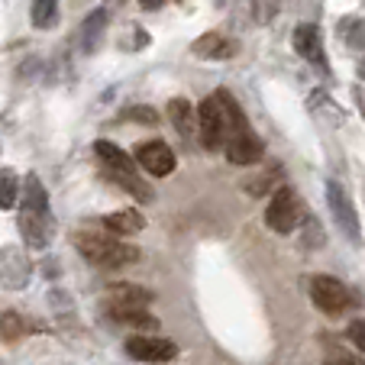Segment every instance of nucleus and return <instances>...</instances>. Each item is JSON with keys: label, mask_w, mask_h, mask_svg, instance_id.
I'll list each match as a JSON object with an SVG mask.
<instances>
[{"label": "nucleus", "mask_w": 365, "mask_h": 365, "mask_svg": "<svg viewBox=\"0 0 365 365\" xmlns=\"http://www.w3.org/2000/svg\"><path fill=\"white\" fill-rule=\"evenodd\" d=\"M103 227H107V233H113V236H133L145 227V220L139 210H117V214L103 217Z\"/></svg>", "instance_id": "nucleus-15"}, {"label": "nucleus", "mask_w": 365, "mask_h": 365, "mask_svg": "<svg viewBox=\"0 0 365 365\" xmlns=\"http://www.w3.org/2000/svg\"><path fill=\"white\" fill-rule=\"evenodd\" d=\"M310 301L317 304V310H324L327 317H339L349 307V291L343 282L330 275H314L310 278Z\"/></svg>", "instance_id": "nucleus-3"}, {"label": "nucleus", "mask_w": 365, "mask_h": 365, "mask_svg": "<svg viewBox=\"0 0 365 365\" xmlns=\"http://www.w3.org/2000/svg\"><path fill=\"white\" fill-rule=\"evenodd\" d=\"M327 365H365V359L349 356V352H336V356H333V362H327Z\"/></svg>", "instance_id": "nucleus-24"}, {"label": "nucleus", "mask_w": 365, "mask_h": 365, "mask_svg": "<svg viewBox=\"0 0 365 365\" xmlns=\"http://www.w3.org/2000/svg\"><path fill=\"white\" fill-rule=\"evenodd\" d=\"M346 336H349V343L356 346V349L365 356V320H356V324H349V330H346Z\"/></svg>", "instance_id": "nucleus-22"}, {"label": "nucleus", "mask_w": 365, "mask_h": 365, "mask_svg": "<svg viewBox=\"0 0 365 365\" xmlns=\"http://www.w3.org/2000/svg\"><path fill=\"white\" fill-rule=\"evenodd\" d=\"M197 130H200V143L207 149H220L227 143V120H223V110L217 97H207L197 107Z\"/></svg>", "instance_id": "nucleus-5"}, {"label": "nucleus", "mask_w": 365, "mask_h": 365, "mask_svg": "<svg viewBox=\"0 0 365 365\" xmlns=\"http://www.w3.org/2000/svg\"><path fill=\"white\" fill-rule=\"evenodd\" d=\"M227 159L233 162V165H255V162L262 159V139L255 136L252 130H242V133H230L227 136Z\"/></svg>", "instance_id": "nucleus-9"}, {"label": "nucleus", "mask_w": 365, "mask_h": 365, "mask_svg": "<svg viewBox=\"0 0 365 365\" xmlns=\"http://www.w3.org/2000/svg\"><path fill=\"white\" fill-rule=\"evenodd\" d=\"M162 4H165V0H139V7L143 10H159Z\"/></svg>", "instance_id": "nucleus-25"}, {"label": "nucleus", "mask_w": 365, "mask_h": 365, "mask_svg": "<svg viewBox=\"0 0 365 365\" xmlns=\"http://www.w3.org/2000/svg\"><path fill=\"white\" fill-rule=\"evenodd\" d=\"M294 52L304 58V62L314 65L317 71H327L324 36H320V29L314 26V23H301V26L294 29Z\"/></svg>", "instance_id": "nucleus-8"}, {"label": "nucleus", "mask_w": 365, "mask_h": 365, "mask_svg": "<svg viewBox=\"0 0 365 365\" xmlns=\"http://www.w3.org/2000/svg\"><path fill=\"white\" fill-rule=\"evenodd\" d=\"M110 317L117 324L133 327V330H159V320L152 317L145 307H110Z\"/></svg>", "instance_id": "nucleus-16"}, {"label": "nucleus", "mask_w": 365, "mask_h": 365, "mask_svg": "<svg viewBox=\"0 0 365 365\" xmlns=\"http://www.w3.org/2000/svg\"><path fill=\"white\" fill-rule=\"evenodd\" d=\"M265 223H269L275 233H291V230L301 223V200L291 187H278L269 200V210H265Z\"/></svg>", "instance_id": "nucleus-4"}, {"label": "nucleus", "mask_w": 365, "mask_h": 365, "mask_svg": "<svg viewBox=\"0 0 365 365\" xmlns=\"http://www.w3.org/2000/svg\"><path fill=\"white\" fill-rule=\"evenodd\" d=\"M48 227H52V217H48V200H46V187L36 175H26V185H23V210H20V230L23 240L29 246L42 249L48 242Z\"/></svg>", "instance_id": "nucleus-2"}, {"label": "nucleus", "mask_w": 365, "mask_h": 365, "mask_svg": "<svg viewBox=\"0 0 365 365\" xmlns=\"http://www.w3.org/2000/svg\"><path fill=\"white\" fill-rule=\"evenodd\" d=\"M191 52L194 56H200V58H230V56H236L240 52V46H236L233 39H227V36H220V33H207V36H200L197 42L191 46Z\"/></svg>", "instance_id": "nucleus-12"}, {"label": "nucleus", "mask_w": 365, "mask_h": 365, "mask_svg": "<svg viewBox=\"0 0 365 365\" xmlns=\"http://www.w3.org/2000/svg\"><path fill=\"white\" fill-rule=\"evenodd\" d=\"M126 120H136V123H159V113L152 110V107H133V110H126Z\"/></svg>", "instance_id": "nucleus-23"}, {"label": "nucleus", "mask_w": 365, "mask_h": 365, "mask_svg": "<svg viewBox=\"0 0 365 365\" xmlns=\"http://www.w3.org/2000/svg\"><path fill=\"white\" fill-rule=\"evenodd\" d=\"M126 352H130L133 359H139V362H168V359L178 356V346H175L172 339H162V336H149V333H143V336H130V339H126Z\"/></svg>", "instance_id": "nucleus-7"}, {"label": "nucleus", "mask_w": 365, "mask_h": 365, "mask_svg": "<svg viewBox=\"0 0 365 365\" xmlns=\"http://www.w3.org/2000/svg\"><path fill=\"white\" fill-rule=\"evenodd\" d=\"M217 4H223V0H217Z\"/></svg>", "instance_id": "nucleus-28"}, {"label": "nucleus", "mask_w": 365, "mask_h": 365, "mask_svg": "<svg viewBox=\"0 0 365 365\" xmlns=\"http://www.w3.org/2000/svg\"><path fill=\"white\" fill-rule=\"evenodd\" d=\"M136 162L145 168L149 175H155V178H165V175L175 172V152L168 149L165 143H143L136 149Z\"/></svg>", "instance_id": "nucleus-10"}, {"label": "nucleus", "mask_w": 365, "mask_h": 365, "mask_svg": "<svg viewBox=\"0 0 365 365\" xmlns=\"http://www.w3.org/2000/svg\"><path fill=\"white\" fill-rule=\"evenodd\" d=\"M97 159L103 162V168H107V175H136V162L126 155L120 145L107 143V139H101V143L94 145Z\"/></svg>", "instance_id": "nucleus-11"}, {"label": "nucleus", "mask_w": 365, "mask_h": 365, "mask_svg": "<svg viewBox=\"0 0 365 365\" xmlns=\"http://www.w3.org/2000/svg\"><path fill=\"white\" fill-rule=\"evenodd\" d=\"M0 330H4L7 339H16L20 333H26V324H23L16 314H4V317H0Z\"/></svg>", "instance_id": "nucleus-21"}, {"label": "nucleus", "mask_w": 365, "mask_h": 365, "mask_svg": "<svg viewBox=\"0 0 365 365\" xmlns=\"http://www.w3.org/2000/svg\"><path fill=\"white\" fill-rule=\"evenodd\" d=\"M339 33H343V42L349 48H365V23L356 20V16H346L343 26H339Z\"/></svg>", "instance_id": "nucleus-20"}, {"label": "nucleus", "mask_w": 365, "mask_h": 365, "mask_svg": "<svg viewBox=\"0 0 365 365\" xmlns=\"http://www.w3.org/2000/svg\"><path fill=\"white\" fill-rule=\"evenodd\" d=\"M168 117H172L175 130H178L185 139L194 136V130H197V110L191 107V101H185V97L168 101Z\"/></svg>", "instance_id": "nucleus-14"}, {"label": "nucleus", "mask_w": 365, "mask_h": 365, "mask_svg": "<svg viewBox=\"0 0 365 365\" xmlns=\"http://www.w3.org/2000/svg\"><path fill=\"white\" fill-rule=\"evenodd\" d=\"M103 26H107V10H94V14L84 20V48H97V42H101V33Z\"/></svg>", "instance_id": "nucleus-17"}, {"label": "nucleus", "mask_w": 365, "mask_h": 365, "mask_svg": "<svg viewBox=\"0 0 365 365\" xmlns=\"http://www.w3.org/2000/svg\"><path fill=\"white\" fill-rule=\"evenodd\" d=\"M327 204H330V214L336 220V227L346 233V240H359V217L356 207H352L349 194L339 181H327Z\"/></svg>", "instance_id": "nucleus-6"}, {"label": "nucleus", "mask_w": 365, "mask_h": 365, "mask_svg": "<svg viewBox=\"0 0 365 365\" xmlns=\"http://www.w3.org/2000/svg\"><path fill=\"white\" fill-rule=\"evenodd\" d=\"M75 249L97 269H123L133 265L139 259V249L120 242L113 233H101V230H78L75 236Z\"/></svg>", "instance_id": "nucleus-1"}, {"label": "nucleus", "mask_w": 365, "mask_h": 365, "mask_svg": "<svg viewBox=\"0 0 365 365\" xmlns=\"http://www.w3.org/2000/svg\"><path fill=\"white\" fill-rule=\"evenodd\" d=\"M58 16V0H33V26L48 29Z\"/></svg>", "instance_id": "nucleus-18"}, {"label": "nucleus", "mask_w": 365, "mask_h": 365, "mask_svg": "<svg viewBox=\"0 0 365 365\" xmlns=\"http://www.w3.org/2000/svg\"><path fill=\"white\" fill-rule=\"evenodd\" d=\"M107 297H110V307H145L152 301V291L130 282H113L107 284Z\"/></svg>", "instance_id": "nucleus-13"}, {"label": "nucleus", "mask_w": 365, "mask_h": 365, "mask_svg": "<svg viewBox=\"0 0 365 365\" xmlns=\"http://www.w3.org/2000/svg\"><path fill=\"white\" fill-rule=\"evenodd\" d=\"M352 94H356V103L362 107V113H365V88H356Z\"/></svg>", "instance_id": "nucleus-26"}, {"label": "nucleus", "mask_w": 365, "mask_h": 365, "mask_svg": "<svg viewBox=\"0 0 365 365\" xmlns=\"http://www.w3.org/2000/svg\"><path fill=\"white\" fill-rule=\"evenodd\" d=\"M20 200V181H16L14 172H0V207L10 210Z\"/></svg>", "instance_id": "nucleus-19"}, {"label": "nucleus", "mask_w": 365, "mask_h": 365, "mask_svg": "<svg viewBox=\"0 0 365 365\" xmlns=\"http://www.w3.org/2000/svg\"><path fill=\"white\" fill-rule=\"evenodd\" d=\"M359 75H362V78H365V62H359Z\"/></svg>", "instance_id": "nucleus-27"}]
</instances>
